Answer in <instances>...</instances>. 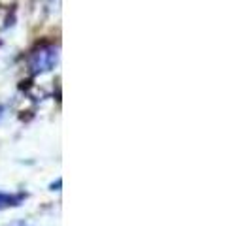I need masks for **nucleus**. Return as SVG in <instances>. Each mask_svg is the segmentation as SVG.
<instances>
[{
  "label": "nucleus",
  "mask_w": 251,
  "mask_h": 226,
  "mask_svg": "<svg viewBox=\"0 0 251 226\" xmlns=\"http://www.w3.org/2000/svg\"><path fill=\"white\" fill-rule=\"evenodd\" d=\"M59 59V53L53 47H44V49L36 51L32 57H30V72L32 74H42V72H48L51 70Z\"/></svg>",
  "instance_id": "obj_1"
},
{
  "label": "nucleus",
  "mask_w": 251,
  "mask_h": 226,
  "mask_svg": "<svg viewBox=\"0 0 251 226\" xmlns=\"http://www.w3.org/2000/svg\"><path fill=\"white\" fill-rule=\"evenodd\" d=\"M23 194H17V196H13V194H6V192H0V209H6V207H10V205H19L21 202H23Z\"/></svg>",
  "instance_id": "obj_2"
}]
</instances>
